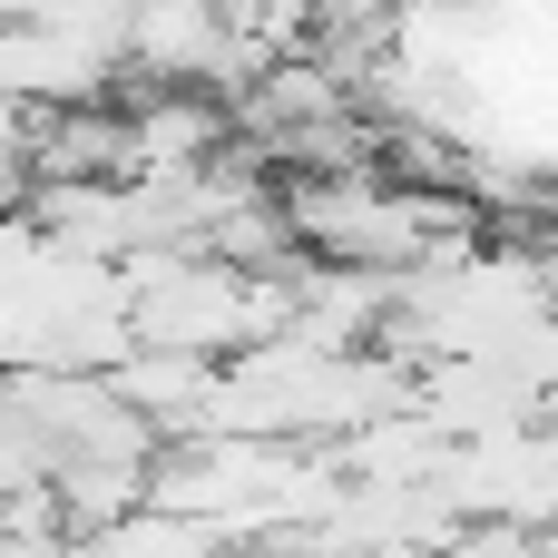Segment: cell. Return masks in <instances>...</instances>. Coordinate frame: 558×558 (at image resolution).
I'll list each match as a JSON object with an SVG mask.
<instances>
[{"mask_svg":"<svg viewBox=\"0 0 558 558\" xmlns=\"http://www.w3.org/2000/svg\"><path fill=\"white\" fill-rule=\"evenodd\" d=\"M137 353L128 324V275L98 255L49 245L10 294H0V373H118Z\"/></svg>","mask_w":558,"mask_h":558,"instance_id":"cell-1","label":"cell"},{"mask_svg":"<svg viewBox=\"0 0 558 558\" xmlns=\"http://www.w3.org/2000/svg\"><path fill=\"white\" fill-rule=\"evenodd\" d=\"M461 530L471 520H510V530H558V441L549 432H510V441H461L432 481Z\"/></svg>","mask_w":558,"mask_h":558,"instance_id":"cell-2","label":"cell"},{"mask_svg":"<svg viewBox=\"0 0 558 558\" xmlns=\"http://www.w3.org/2000/svg\"><path fill=\"white\" fill-rule=\"evenodd\" d=\"M118 69H98L78 39H59L49 20H0V98L29 108V118H59V108H98Z\"/></svg>","mask_w":558,"mask_h":558,"instance_id":"cell-3","label":"cell"},{"mask_svg":"<svg viewBox=\"0 0 558 558\" xmlns=\"http://www.w3.org/2000/svg\"><path fill=\"white\" fill-rule=\"evenodd\" d=\"M216 373H226V363H196V353H157V343H137V353L108 373V392H118L157 441H196V432H206V402H216Z\"/></svg>","mask_w":558,"mask_h":558,"instance_id":"cell-4","label":"cell"},{"mask_svg":"<svg viewBox=\"0 0 558 558\" xmlns=\"http://www.w3.org/2000/svg\"><path fill=\"white\" fill-rule=\"evenodd\" d=\"M128 128H137V177H196V167H216L226 157V98H196V88H147L137 108H128Z\"/></svg>","mask_w":558,"mask_h":558,"instance_id":"cell-5","label":"cell"},{"mask_svg":"<svg viewBox=\"0 0 558 558\" xmlns=\"http://www.w3.org/2000/svg\"><path fill=\"white\" fill-rule=\"evenodd\" d=\"M39 255H49V226H39L29 206H20V216H0V294H10V284H20Z\"/></svg>","mask_w":558,"mask_h":558,"instance_id":"cell-6","label":"cell"},{"mask_svg":"<svg viewBox=\"0 0 558 558\" xmlns=\"http://www.w3.org/2000/svg\"><path fill=\"white\" fill-rule=\"evenodd\" d=\"M451 558H549V549H539V530H510V520H471V530L451 539Z\"/></svg>","mask_w":558,"mask_h":558,"instance_id":"cell-7","label":"cell"},{"mask_svg":"<svg viewBox=\"0 0 558 558\" xmlns=\"http://www.w3.org/2000/svg\"><path fill=\"white\" fill-rule=\"evenodd\" d=\"M539 432H549V441H558V392H549V412H539Z\"/></svg>","mask_w":558,"mask_h":558,"instance_id":"cell-8","label":"cell"}]
</instances>
